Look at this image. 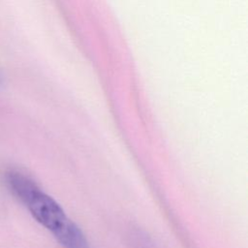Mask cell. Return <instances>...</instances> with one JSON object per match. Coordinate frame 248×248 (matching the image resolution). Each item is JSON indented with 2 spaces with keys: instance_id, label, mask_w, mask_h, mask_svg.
I'll use <instances>...</instances> for the list:
<instances>
[{
  "instance_id": "obj_1",
  "label": "cell",
  "mask_w": 248,
  "mask_h": 248,
  "mask_svg": "<svg viewBox=\"0 0 248 248\" xmlns=\"http://www.w3.org/2000/svg\"><path fill=\"white\" fill-rule=\"evenodd\" d=\"M6 180L9 188L26 205L35 220L48 230L64 248H90L80 229L34 180L16 170L9 171Z\"/></svg>"
},
{
  "instance_id": "obj_2",
  "label": "cell",
  "mask_w": 248,
  "mask_h": 248,
  "mask_svg": "<svg viewBox=\"0 0 248 248\" xmlns=\"http://www.w3.org/2000/svg\"><path fill=\"white\" fill-rule=\"evenodd\" d=\"M0 82H1V76H0Z\"/></svg>"
}]
</instances>
